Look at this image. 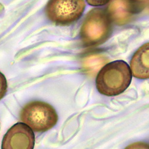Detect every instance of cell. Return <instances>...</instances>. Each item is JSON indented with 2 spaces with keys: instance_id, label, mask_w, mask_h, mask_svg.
<instances>
[{
  "instance_id": "cell-1",
  "label": "cell",
  "mask_w": 149,
  "mask_h": 149,
  "mask_svg": "<svg viewBox=\"0 0 149 149\" xmlns=\"http://www.w3.org/2000/svg\"><path fill=\"white\" fill-rule=\"evenodd\" d=\"M132 73L125 61L117 60L106 65L98 73L96 86L99 93L107 95H119L131 84Z\"/></svg>"
},
{
  "instance_id": "cell-2",
  "label": "cell",
  "mask_w": 149,
  "mask_h": 149,
  "mask_svg": "<svg viewBox=\"0 0 149 149\" xmlns=\"http://www.w3.org/2000/svg\"><path fill=\"white\" fill-rule=\"evenodd\" d=\"M20 118L23 123L37 132L49 130L58 121V115L54 107L41 101H33L26 104L20 111Z\"/></svg>"
},
{
  "instance_id": "cell-3",
  "label": "cell",
  "mask_w": 149,
  "mask_h": 149,
  "mask_svg": "<svg viewBox=\"0 0 149 149\" xmlns=\"http://www.w3.org/2000/svg\"><path fill=\"white\" fill-rule=\"evenodd\" d=\"M111 31L110 20L106 12L100 8L90 11L81 29V37L86 46L100 44L109 38Z\"/></svg>"
},
{
  "instance_id": "cell-4",
  "label": "cell",
  "mask_w": 149,
  "mask_h": 149,
  "mask_svg": "<svg viewBox=\"0 0 149 149\" xmlns=\"http://www.w3.org/2000/svg\"><path fill=\"white\" fill-rule=\"evenodd\" d=\"M84 1H49L45 8L48 19L60 25L77 20L84 11Z\"/></svg>"
},
{
  "instance_id": "cell-5",
  "label": "cell",
  "mask_w": 149,
  "mask_h": 149,
  "mask_svg": "<svg viewBox=\"0 0 149 149\" xmlns=\"http://www.w3.org/2000/svg\"><path fill=\"white\" fill-rule=\"evenodd\" d=\"M35 142L33 131L26 124L18 122L4 136L1 149H33Z\"/></svg>"
},
{
  "instance_id": "cell-6",
  "label": "cell",
  "mask_w": 149,
  "mask_h": 149,
  "mask_svg": "<svg viewBox=\"0 0 149 149\" xmlns=\"http://www.w3.org/2000/svg\"><path fill=\"white\" fill-rule=\"evenodd\" d=\"M130 67L134 77L141 79L149 78V42L142 45L135 53Z\"/></svg>"
},
{
  "instance_id": "cell-7",
  "label": "cell",
  "mask_w": 149,
  "mask_h": 149,
  "mask_svg": "<svg viewBox=\"0 0 149 149\" xmlns=\"http://www.w3.org/2000/svg\"><path fill=\"white\" fill-rule=\"evenodd\" d=\"M128 1H111L108 7V16L110 20L117 24L128 23L134 13V8Z\"/></svg>"
},
{
  "instance_id": "cell-8",
  "label": "cell",
  "mask_w": 149,
  "mask_h": 149,
  "mask_svg": "<svg viewBox=\"0 0 149 149\" xmlns=\"http://www.w3.org/2000/svg\"><path fill=\"white\" fill-rule=\"evenodd\" d=\"M107 60L101 55H91L86 57L83 61L85 70L90 74H95L103 66L105 65Z\"/></svg>"
},
{
  "instance_id": "cell-9",
  "label": "cell",
  "mask_w": 149,
  "mask_h": 149,
  "mask_svg": "<svg viewBox=\"0 0 149 149\" xmlns=\"http://www.w3.org/2000/svg\"><path fill=\"white\" fill-rule=\"evenodd\" d=\"M7 91V81L4 74L0 72V100L5 96Z\"/></svg>"
},
{
  "instance_id": "cell-10",
  "label": "cell",
  "mask_w": 149,
  "mask_h": 149,
  "mask_svg": "<svg viewBox=\"0 0 149 149\" xmlns=\"http://www.w3.org/2000/svg\"><path fill=\"white\" fill-rule=\"evenodd\" d=\"M125 149H149V144L142 142L134 143L127 146Z\"/></svg>"
}]
</instances>
